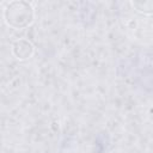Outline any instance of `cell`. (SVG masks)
<instances>
[{
	"label": "cell",
	"mask_w": 153,
	"mask_h": 153,
	"mask_svg": "<svg viewBox=\"0 0 153 153\" xmlns=\"http://www.w3.org/2000/svg\"><path fill=\"white\" fill-rule=\"evenodd\" d=\"M4 17L7 25L14 29H23L33 22L35 12L31 4L26 1H12L5 7Z\"/></svg>",
	"instance_id": "cell-1"
},
{
	"label": "cell",
	"mask_w": 153,
	"mask_h": 153,
	"mask_svg": "<svg viewBox=\"0 0 153 153\" xmlns=\"http://www.w3.org/2000/svg\"><path fill=\"white\" fill-rule=\"evenodd\" d=\"M13 55L19 60H26L30 59L35 51L33 45L27 39H18L12 45Z\"/></svg>",
	"instance_id": "cell-2"
}]
</instances>
